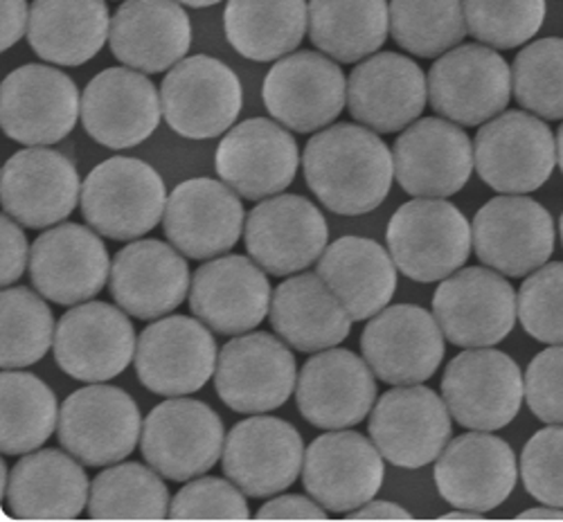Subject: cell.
Instances as JSON below:
<instances>
[{
	"instance_id": "6da1fadb",
	"label": "cell",
	"mask_w": 563,
	"mask_h": 522,
	"mask_svg": "<svg viewBox=\"0 0 563 522\" xmlns=\"http://www.w3.org/2000/svg\"><path fill=\"white\" fill-rule=\"evenodd\" d=\"M305 180L334 214L361 216L390 195L395 158L372 129L341 122L318 131L305 147Z\"/></svg>"
},
{
	"instance_id": "7a4b0ae2",
	"label": "cell",
	"mask_w": 563,
	"mask_h": 522,
	"mask_svg": "<svg viewBox=\"0 0 563 522\" xmlns=\"http://www.w3.org/2000/svg\"><path fill=\"white\" fill-rule=\"evenodd\" d=\"M167 189L145 160L115 156L100 163L81 185V214L98 234L133 242L165 219Z\"/></svg>"
},
{
	"instance_id": "3957f363",
	"label": "cell",
	"mask_w": 563,
	"mask_h": 522,
	"mask_svg": "<svg viewBox=\"0 0 563 522\" xmlns=\"http://www.w3.org/2000/svg\"><path fill=\"white\" fill-rule=\"evenodd\" d=\"M386 242L390 257L408 279L431 284L451 277L466 264L474 234L453 203L415 199L393 214Z\"/></svg>"
},
{
	"instance_id": "277c9868",
	"label": "cell",
	"mask_w": 563,
	"mask_h": 522,
	"mask_svg": "<svg viewBox=\"0 0 563 522\" xmlns=\"http://www.w3.org/2000/svg\"><path fill=\"white\" fill-rule=\"evenodd\" d=\"M523 397L521 367L498 349H466L444 369L442 399L462 429L481 433L505 429L519 414Z\"/></svg>"
},
{
	"instance_id": "5b68a950",
	"label": "cell",
	"mask_w": 563,
	"mask_h": 522,
	"mask_svg": "<svg viewBox=\"0 0 563 522\" xmlns=\"http://www.w3.org/2000/svg\"><path fill=\"white\" fill-rule=\"evenodd\" d=\"M225 431L219 414L203 401L172 397L158 403L145 419V462L172 482H190L206 476L221 459Z\"/></svg>"
},
{
	"instance_id": "8992f818",
	"label": "cell",
	"mask_w": 563,
	"mask_h": 522,
	"mask_svg": "<svg viewBox=\"0 0 563 522\" xmlns=\"http://www.w3.org/2000/svg\"><path fill=\"white\" fill-rule=\"evenodd\" d=\"M474 158L478 176L496 192L530 195L552 176L556 142L541 118L505 111L476 133Z\"/></svg>"
},
{
	"instance_id": "52a82bcc",
	"label": "cell",
	"mask_w": 563,
	"mask_h": 522,
	"mask_svg": "<svg viewBox=\"0 0 563 522\" xmlns=\"http://www.w3.org/2000/svg\"><path fill=\"white\" fill-rule=\"evenodd\" d=\"M433 315L449 343L478 349L505 341L519 315V298L496 270L472 266L442 279Z\"/></svg>"
},
{
	"instance_id": "ba28073f",
	"label": "cell",
	"mask_w": 563,
	"mask_h": 522,
	"mask_svg": "<svg viewBox=\"0 0 563 522\" xmlns=\"http://www.w3.org/2000/svg\"><path fill=\"white\" fill-rule=\"evenodd\" d=\"M511 92V68L503 55L483 43L453 47L429 73L431 107L460 126H481L498 118Z\"/></svg>"
},
{
	"instance_id": "9c48e42d",
	"label": "cell",
	"mask_w": 563,
	"mask_h": 522,
	"mask_svg": "<svg viewBox=\"0 0 563 522\" xmlns=\"http://www.w3.org/2000/svg\"><path fill=\"white\" fill-rule=\"evenodd\" d=\"M143 435L135 401L115 386L75 390L59 410L57 437L66 453L84 466L102 468L124 462Z\"/></svg>"
},
{
	"instance_id": "30bf717a",
	"label": "cell",
	"mask_w": 563,
	"mask_h": 522,
	"mask_svg": "<svg viewBox=\"0 0 563 522\" xmlns=\"http://www.w3.org/2000/svg\"><path fill=\"white\" fill-rule=\"evenodd\" d=\"M298 386L296 356L266 331H249L223 345L214 388L219 399L234 412L264 414L289 401Z\"/></svg>"
},
{
	"instance_id": "8fae6325",
	"label": "cell",
	"mask_w": 563,
	"mask_h": 522,
	"mask_svg": "<svg viewBox=\"0 0 563 522\" xmlns=\"http://www.w3.org/2000/svg\"><path fill=\"white\" fill-rule=\"evenodd\" d=\"M163 115L172 131L190 140L228 133L242 113V84L223 62L197 55L176 64L161 86Z\"/></svg>"
},
{
	"instance_id": "7c38bea8",
	"label": "cell",
	"mask_w": 563,
	"mask_h": 522,
	"mask_svg": "<svg viewBox=\"0 0 563 522\" xmlns=\"http://www.w3.org/2000/svg\"><path fill=\"white\" fill-rule=\"evenodd\" d=\"M79 118V90L66 73L27 64L5 77L0 90V124L19 145H57L73 133Z\"/></svg>"
},
{
	"instance_id": "4fadbf2b",
	"label": "cell",
	"mask_w": 563,
	"mask_h": 522,
	"mask_svg": "<svg viewBox=\"0 0 563 522\" xmlns=\"http://www.w3.org/2000/svg\"><path fill=\"white\" fill-rule=\"evenodd\" d=\"M217 360L214 336L199 318L167 315L140 334L133 365L150 392L187 397L210 381Z\"/></svg>"
},
{
	"instance_id": "5bb4252c",
	"label": "cell",
	"mask_w": 563,
	"mask_h": 522,
	"mask_svg": "<svg viewBox=\"0 0 563 522\" xmlns=\"http://www.w3.org/2000/svg\"><path fill=\"white\" fill-rule=\"evenodd\" d=\"M367 433L397 468H424L451 440V412L431 388L395 386L369 412Z\"/></svg>"
},
{
	"instance_id": "9a60e30c",
	"label": "cell",
	"mask_w": 563,
	"mask_h": 522,
	"mask_svg": "<svg viewBox=\"0 0 563 522\" xmlns=\"http://www.w3.org/2000/svg\"><path fill=\"white\" fill-rule=\"evenodd\" d=\"M361 352L374 376L388 386L424 384L444 360V334L427 309L386 307L363 329Z\"/></svg>"
},
{
	"instance_id": "2e32d148",
	"label": "cell",
	"mask_w": 563,
	"mask_h": 522,
	"mask_svg": "<svg viewBox=\"0 0 563 522\" xmlns=\"http://www.w3.org/2000/svg\"><path fill=\"white\" fill-rule=\"evenodd\" d=\"M266 111L298 133L330 126L347 104V79L322 53L302 51L277 59L262 86Z\"/></svg>"
},
{
	"instance_id": "e0dca14e",
	"label": "cell",
	"mask_w": 563,
	"mask_h": 522,
	"mask_svg": "<svg viewBox=\"0 0 563 522\" xmlns=\"http://www.w3.org/2000/svg\"><path fill=\"white\" fill-rule=\"evenodd\" d=\"M472 234L478 259L507 277L539 270L554 251L550 212L523 195H503L485 203L474 216Z\"/></svg>"
},
{
	"instance_id": "ac0fdd59",
	"label": "cell",
	"mask_w": 563,
	"mask_h": 522,
	"mask_svg": "<svg viewBox=\"0 0 563 522\" xmlns=\"http://www.w3.org/2000/svg\"><path fill=\"white\" fill-rule=\"evenodd\" d=\"M135 331L124 309L81 302L66 311L55 331V360L75 381L107 384L135 358Z\"/></svg>"
},
{
	"instance_id": "d6986e66",
	"label": "cell",
	"mask_w": 563,
	"mask_h": 522,
	"mask_svg": "<svg viewBox=\"0 0 563 522\" xmlns=\"http://www.w3.org/2000/svg\"><path fill=\"white\" fill-rule=\"evenodd\" d=\"M395 178L415 199L457 195L476 167L474 145L451 120L424 118L412 122L395 142Z\"/></svg>"
},
{
	"instance_id": "ffe728a7",
	"label": "cell",
	"mask_w": 563,
	"mask_h": 522,
	"mask_svg": "<svg viewBox=\"0 0 563 522\" xmlns=\"http://www.w3.org/2000/svg\"><path fill=\"white\" fill-rule=\"evenodd\" d=\"M223 473L251 498L287 491L305 466V444L296 425L277 417L240 421L225 437Z\"/></svg>"
},
{
	"instance_id": "44dd1931",
	"label": "cell",
	"mask_w": 563,
	"mask_h": 522,
	"mask_svg": "<svg viewBox=\"0 0 563 522\" xmlns=\"http://www.w3.org/2000/svg\"><path fill=\"white\" fill-rule=\"evenodd\" d=\"M217 174L242 199L262 201L294 182L300 154L294 135L266 118L234 124L217 147Z\"/></svg>"
},
{
	"instance_id": "7402d4cb",
	"label": "cell",
	"mask_w": 563,
	"mask_h": 522,
	"mask_svg": "<svg viewBox=\"0 0 563 522\" xmlns=\"http://www.w3.org/2000/svg\"><path fill=\"white\" fill-rule=\"evenodd\" d=\"M330 227L322 212L298 195H277L251 210L244 242L251 259L268 275L307 270L327 251Z\"/></svg>"
},
{
	"instance_id": "603a6c76",
	"label": "cell",
	"mask_w": 563,
	"mask_h": 522,
	"mask_svg": "<svg viewBox=\"0 0 563 522\" xmlns=\"http://www.w3.org/2000/svg\"><path fill=\"white\" fill-rule=\"evenodd\" d=\"M163 113L154 81L133 68H107L81 95V124L107 149H131L158 129Z\"/></svg>"
},
{
	"instance_id": "cb8c5ba5",
	"label": "cell",
	"mask_w": 563,
	"mask_h": 522,
	"mask_svg": "<svg viewBox=\"0 0 563 522\" xmlns=\"http://www.w3.org/2000/svg\"><path fill=\"white\" fill-rule=\"evenodd\" d=\"M386 478L377 444L354 431L320 435L305 453L302 485L332 513H350L379 493Z\"/></svg>"
},
{
	"instance_id": "d4e9b609",
	"label": "cell",
	"mask_w": 563,
	"mask_h": 522,
	"mask_svg": "<svg viewBox=\"0 0 563 522\" xmlns=\"http://www.w3.org/2000/svg\"><path fill=\"white\" fill-rule=\"evenodd\" d=\"M30 277L45 300L75 307L107 287V277H111L109 251L90 227L62 223L38 234L30 253Z\"/></svg>"
},
{
	"instance_id": "484cf974",
	"label": "cell",
	"mask_w": 563,
	"mask_h": 522,
	"mask_svg": "<svg viewBox=\"0 0 563 522\" xmlns=\"http://www.w3.org/2000/svg\"><path fill=\"white\" fill-rule=\"evenodd\" d=\"M244 206L214 178H190L167 199L165 234L169 244L190 259H214L238 246L244 230Z\"/></svg>"
},
{
	"instance_id": "4316f807",
	"label": "cell",
	"mask_w": 563,
	"mask_h": 522,
	"mask_svg": "<svg viewBox=\"0 0 563 522\" xmlns=\"http://www.w3.org/2000/svg\"><path fill=\"white\" fill-rule=\"evenodd\" d=\"M374 401V371L365 358L350 349L318 352L298 374V410L320 431H345L358 425L372 412Z\"/></svg>"
},
{
	"instance_id": "83f0119b",
	"label": "cell",
	"mask_w": 563,
	"mask_h": 522,
	"mask_svg": "<svg viewBox=\"0 0 563 522\" xmlns=\"http://www.w3.org/2000/svg\"><path fill=\"white\" fill-rule=\"evenodd\" d=\"M3 210L25 227H53L66 221L81 199L77 167L48 147L14 154L0 174Z\"/></svg>"
},
{
	"instance_id": "f1b7e54d",
	"label": "cell",
	"mask_w": 563,
	"mask_h": 522,
	"mask_svg": "<svg viewBox=\"0 0 563 522\" xmlns=\"http://www.w3.org/2000/svg\"><path fill=\"white\" fill-rule=\"evenodd\" d=\"M516 480L519 466L511 446L481 431L455 437L435 464L438 491L455 509L487 513L511 496Z\"/></svg>"
},
{
	"instance_id": "f546056e",
	"label": "cell",
	"mask_w": 563,
	"mask_h": 522,
	"mask_svg": "<svg viewBox=\"0 0 563 522\" xmlns=\"http://www.w3.org/2000/svg\"><path fill=\"white\" fill-rule=\"evenodd\" d=\"M271 300L264 268L242 255L212 259L192 277L190 309L221 336L249 334L271 313Z\"/></svg>"
},
{
	"instance_id": "4dcf8cb0",
	"label": "cell",
	"mask_w": 563,
	"mask_h": 522,
	"mask_svg": "<svg viewBox=\"0 0 563 522\" xmlns=\"http://www.w3.org/2000/svg\"><path fill=\"white\" fill-rule=\"evenodd\" d=\"M429 79L410 57L379 53L358 64L347 79L350 115L374 133L408 129L424 111Z\"/></svg>"
},
{
	"instance_id": "1f68e13d",
	"label": "cell",
	"mask_w": 563,
	"mask_h": 522,
	"mask_svg": "<svg viewBox=\"0 0 563 522\" xmlns=\"http://www.w3.org/2000/svg\"><path fill=\"white\" fill-rule=\"evenodd\" d=\"M190 266L183 253L158 240L124 246L113 264L109 289L120 309L137 320H161L190 298Z\"/></svg>"
},
{
	"instance_id": "d6a6232c",
	"label": "cell",
	"mask_w": 563,
	"mask_h": 522,
	"mask_svg": "<svg viewBox=\"0 0 563 522\" xmlns=\"http://www.w3.org/2000/svg\"><path fill=\"white\" fill-rule=\"evenodd\" d=\"M113 57L140 73H165L192 45V23L178 0H124L111 19Z\"/></svg>"
},
{
	"instance_id": "836d02e7",
	"label": "cell",
	"mask_w": 563,
	"mask_h": 522,
	"mask_svg": "<svg viewBox=\"0 0 563 522\" xmlns=\"http://www.w3.org/2000/svg\"><path fill=\"white\" fill-rule=\"evenodd\" d=\"M90 485L81 462L62 451H32L10 473L5 507L12 518L70 520L81 515Z\"/></svg>"
},
{
	"instance_id": "e575fe53",
	"label": "cell",
	"mask_w": 563,
	"mask_h": 522,
	"mask_svg": "<svg viewBox=\"0 0 563 522\" xmlns=\"http://www.w3.org/2000/svg\"><path fill=\"white\" fill-rule=\"evenodd\" d=\"M275 334L302 354L339 347L352 331V315L318 273L282 281L271 300Z\"/></svg>"
},
{
	"instance_id": "d590c367",
	"label": "cell",
	"mask_w": 563,
	"mask_h": 522,
	"mask_svg": "<svg viewBox=\"0 0 563 522\" xmlns=\"http://www.w3.org/2000/svg\"><path fill=\"white\" fill-rule=\"evenodd\" d=\"M316 270L354 322L382 313L397 291L395 259L365 236H341L327 246Z\"/></svg>"
},
{
	"instance_id": "8d00e7d4",
	"label": "cell",
	"mask_w": 563,
	"mask_h": 522,
	"mask_svg": "<svg viewBox=\"0 0 563 522\" xmlns=\"http://www.w3.org/2000/svg\"><path fill=\"white\" fill-rule=\"evenodd\" d=\"M111 36L107 0H34L27 41L34 55L55 66H81L98 57Z\"/></svg>"
},
{
	"instance_id": "74e56055",
	"label": "cell",
	"mask_w": 563,
	"mask_h": 522,
	"mask_svg": "<svg viewBox=\"0 0 563 522\" xmlns=\"http://www.w3.org/2000/svg\"><path fill=\"white\" fill-rule=\"evenodd\" d=\"M228 43L251 62L291 55L309 27L305 0H228L223 12Z\"/></svg>"
},
{
	"instance_id": "f35d334b",
	"label": "cell",
	"mask_w": 563,
	"mask_h": 522,
	"mask_svg": "<svg viewBox=\"0 0 563 522\" xmlns=\"http://www.w3.org/2000/svg\"><path fill=\"white\" fill-rule=\"evenodd\" d=\"M388 30L386 0H309V38L339 64L372 57L386 43Z\"/></svg>"
},
{
	"instance_id": "ab89813d",
	"label": "cell",
	"mask_w": 563,
	"mask_h": 522,
	"mask_svg": "<svg viewBox=\"0 0 563 522\" xmlns=\"http://www.w3.org/2000/svg\"><path fill=\"white\" fill-rule=\"evenodd\" d=\"M0 392V448L5 455L38 451L59 425L55 392L38 376L19 369L3 371Z\"/></svg>"
},
{
	"instance_id": "60d3db41",
	"label": "cell",
	"mask_w": 563,
	"mask_h": 522,
	"mask_svg": "<svg viewBox=\"0 0 563 522\" xmlns=\"http://www.w3.org/2000/svg\"><path fill=\"white\" fill-rule=\"evenodd\" d=\"M169 507L161 473L137 462L115 464L90 482L88 515L96 520H163Z\"/></svg>"
},
{
	"instance_id": "b9f144b4",
	"label": "cell",
	"mask_w": 563,
	"mask_h": 522,
	"mask_svg": "<svg viewBox=\"0 0 563 522\" xmlns=\"http://www.w3.org/2000/svg\"><path fill=\"white\" fill-rule=\"evenodd\" d=\"M462 0H393L390 32L401 51L421 59L442 57L466 36Z\"/></svg>"
},
{
	"instance_id": "7bdbcfd3",
	"label": "cell",
	"mask_w": 563,
	"mask_h": 522,
	"mask_svg": "<svg viewBox=\"0 0 563 522\" xmlns=\"http://www.w3.org/2000/svg\"><path fill=\"white\" fill-rule=\"evenodd\" d=\"M0 365L3 369L30 367L55 347L57 331L51 307L34 291L16 287L5 289L0 298Z\"/></svg>"
},
{
	"instance_id": "ee69618b",
	"label": "cell",
	"mask_w": 563,
	"mask_h": 522,
	"mask_svg": "<svg viewBox=\"0 0 563 522\" xmlns=\"http://www.w3.org/2000/svg\"><path fill=\"white\" fill-rule=\"evenodd\" d=\"M514 98L541 120L563 118V38H539L516 55Z\"/></svg>"
},
{
	"instance_id": "f6af8a7d",
	"label": "cell",
	"mask_w": 563,
	"mask_h": 522,
	"mask_svg": "<svg viewBox=\"0 0 563 522\" xmlns=\"http://www.w3.org/2000/svg\"><path fill=\"white\" fill-rule=\"evenodd\" d=\"M466 27L494 51H511L539 34L545 0H462Z\"/></svg>"
},
{
	"instance_id": "bcb514c9",
	"label": "cell",
	"mask_w": 563,
	"mask_h": 522,
	"mask_svg": "<svg viewBox=\"0 0 563 522\" xmlns=\"http://www.w3.org/2000/svg\"><path fill=\"white\" fill-rule=\"evenodd\" d=\"M519 320L545 345H563V262L534 270L519 291Z\"/></svg>"
},
{
	"instance_id": "7dc6e473",
	"label": "cell",
	"mask_w": 563,
	"mask_h": 522,
	"mask_svg": "<svg viewBox=\"0 0 563 522\" xmlns=\"http://www.w3.org/2000/svg\"><path fill=\"white\" fill-rule=\"evenodd\" d=\"M521 478L534 500L563 509V425H550L526 444Z\"/></svg>"
},
{
	"instance_id": "c3c4849f",
	"label": "cell",
	"mask_w": 563,
	"mask_h": 522,
	"mask_svg": "<svg viewBox=\"0 0 563 522\" xmlns=\"http://www.w3.org/2000/svg\"><path fill=\"white\" fill-rule=\"evenodd\" d=\"M246 493L230 480L195 478L172 500L176 520H246L251 518Z\"/></svg>"
},
{
	"instance_id": "681fc988",
	"label": "cell",
	"mask_w": 563,
	"mask_h": 522,
	"mask_svg": "<svg viewBox=\"0 0 563 522\" xmlns=\"http://www.w3.org/2000/svg\"><path fill=\"white\" fill-rule=\"evenodd\" d=\"M526 401L543 423L563 425V345L534 356L526 374Z\"/></svg>"
},
{
	"instance_id": "f907efd6",
	"label": "cell",
	"mask_w": 563,
	"mask_h": 522,
	"mask_svg": "<svg viewBox=\"0 0 563 522\" xmlns=\"http://www.w3.org/2000/svg\"><path fill=\"white\" fill-rule=\"evenodd\" d=\"M10 214L3 216V234H0V246H3V264H0V281L3 287H10L16 279L23 277V270L27 266V257L32 251H27V240L23 230L19 227Z\"/></svg>"
},
{
	"instance_id": "816d5d0a",
	"label": "cell",
	"mask_w": 563,
	"mask_h": 522,
	"mask_svg": "<svg viewBox=\"0 0 563 522\" xmlns=\"http://www.w3.org/2000/svg\"><path fill=\"white\" fill-rule=\"evenodd\" d=\"M257 518L262 520H324L327 509L305 496L298 493H285L268 500L257 511Z\"/></svg>"
},
{
	"instance_id": "f5cc1de1",
	"label": "cell",
	"mask_w": 563,
	"mask_h": 522,
	"mask_svg": "<svg viewBox=\"0 0 563 522\" xmlns=\"http://www.w3.org/2000/svg\"><path fill=\"white\" fill-rule=\"evenodd\" d=\"M0 12H3V51H10L27 34V0H0Z\"/></svg>"
},
{
	"instance_id": "db71d44e",
	"label": "cell",
	"mask_w": 563,
	"mask_h": 522,
	"mask_svg": "<svg viewBox=\"0 0 563 522\" xmlns=\"http://www.w3.org/2000/svg\"><path fill=\"white\" fill-rule=\"evenodd\" d=\"M350 520H408L410 511L388 500H369L367 504L345 513Z\"/></svg>"
},
{
	"instance_id": "11a10c76",
	"label": "cell",
	"mask_w": 563,
	"mask_h": 522,
	"mask_svg": "<svg viewBox=\"0 0 563 522\" xmlns=\"http://www.w3.org/2000/svg\"><path fill=\"white\" fill-rule=\"evenodd\" d=\"M519 518H543V520H563V509H559V507H550V504H545V507H537V509H528V511H523V513H519Z\"/></svg>"
},
{
	"instance_id": "9f6ffc18",
	"label": "cell",
	"mask_w": 563,
	"mask_h": 522,
	"mask_svg": "<svg viewBox=\"0 0 563 522\" xmlns=\"http://www.w3.org/2000/svg\"><path fill=\"white\" fill-rule=\"evenodd\" d=\"M485 513L481 511H472V509H464V511H451V513H444L442 518L444 520H481Z\"/></svg>"
},
{
	"instance_id": "6f0895ef",
	"label": "cell",
	"mask_w": 563,
	"mask_h": 522,
	"mask_svg": "<svg viewBox=\"0 0 563 522\" xmlns=\"http://www.w3.org/2000/svg\"><path fill=\"white\" fill-rule=\"evenodd\" d=\"M180 5H187V8H195V10H201V8H212L217 3H221V0H178Z\"/></svg>"
},
{
	"instance_id": "680465c9",
	"label": "cell",
	"mask_w": 563,
	"mask_h": 522,
	"mask_svg": "<svg viewBox=\"0 0 563 522\" xmlns=\"http://www.w3.org/2000/svg\"><path fill=\"white\" fill-rule=\"evenodd\" d=\"M556 163H559V167L563 171V124H561V129L556 133Z\"/></svg>"
},
{
	"instance_id": "91938a15",
	"label": "cell",
	"mask_w": 563,
	"mask_h": 522,
	"mask_svg": "<svg viewBox=\"0 0 563 522\" xmlns=\"http://www.w3.org/2000/svg\"><path fill=\"white\" fill-rule=\"evenodd\" d=\"M559 230H561V242H563V214H561V221H559Z\"/></svg>"
}]
</instances>
